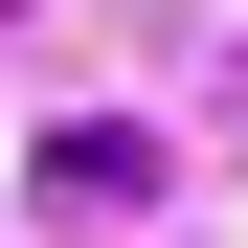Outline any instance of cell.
Listing matches in <instances>:
<instances>
[{
    "instance_id": "1",
    "label": "cell",
    "mask_w": 248,
    "mask_h": 248,
    "mask_svg": "<svg viewBox=\"0 0 248 248\" xmlns=\"http://www.w3.org/2000/svg\"><path fill=\"white\" fill-rule=\"evenodd\" d=\"M23 203H46V226H136V203H158V136H136V113H68V136L23 158Z\"/></svg>"
}]
</instances>
